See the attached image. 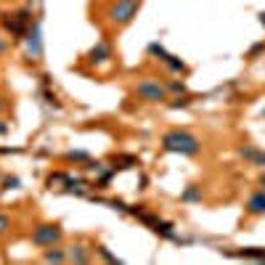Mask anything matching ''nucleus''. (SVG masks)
I'll list each match as a JSON object with an SVG mask.
<instances>
[{"label": "nucleus", "mask_w": 265, "mask_h": 265, "mask_svg": "<svg viewBox=\"0 0 265 265\" xmlns=\"http://www.w3.org/2000/svg\"><path fill=\"white\" fill-rule=\"evenodd\" d=\"M3 109H8V98H0V112H3Z\"/></svg>", "instance_id": "obj_15"}, {"label": "nucleus", "mask_w": 265, "mask_h": 265, "mask_svg": "<svg viewBox=\"0 0 265 265\" xmlns=\"http://www.w3.org/2000/svg\"><path fill=\"white\" fill-rule=\"evenodd\" d=\"M0 122H3V120H0ZM5 133H8V125H0V135H5Z\"/></svg>", "instance_id": "obj_16"}, {"label": "nucleus", "mask_w": 265, "mask_h": 265, "mask_svg": "<svg viewBox=\"0 0 265 265\" xmlns=\"http://www.w3.org/2000/svg\"><path fill=\"white\" fill-rule=\"evenodd\" d=\"M43 260H45V263H50V260H53V263H64V260H67V255H64V252H59V249H53V252H45Z\"/></svg>", "instance_id": "obj_9"}, {"label": "nucleus", "mask_w": 265, "mask_h": 265, "mask_svg": "<svg viewBox=\"0 0 265 265\" xmlns=\"http://www.w3.org/2000/svg\"><path fill=\"white\" fill-rule=\"evenodd\" d=\"M82 249H85V247H82V244H77V247H72V255H69V257L77 260V263H88L90 260V252H82Z\"/></svg>", "instance_id": "obj_8"}, {"label": "nucleus", "mask_w": 265, "mask_h": 265, "mask_svg": "<svg viewBox=\"0 0 265 265\" xmlns=\"http://www.w3.org/2000/svg\"><path fill=\"white\" fill-rule=\"evenodd\" d=\"M112 56V48H109V43H98V48H93L88 53V61L90 64H101L103 59H109Z\"/></svg>", "instance_id": "obj_6"}, {"label": "nucleus", "mask_w": 265, "mask_h": 265, "mask_svg": "<svg viewBox=\"0 0 265 265\" xmlns=\"http://www.w3.org/2000/svg\"><path fill=\"white\" fill-rule=\"evenodd\" d=\"M186 103H189V98H175V101L170 103V106H172V109H178V106H186Z\"/></svg>", "instance_id": "obj_12"}, {"label": "nucleus", "mask_w": 265, "mask_h": 265, "mask_svg": "<svg viewBox=\"0 0 265 265\" xmlns=\"http://www.w3.org/2000/svg\"><path fill=\"white\" fill-rule=\"evenodd\" d=\"M162 148L165 151H178V154H186V157H193V154H199V144L196 135L186 133V130H170L162 135Z\"/></svg>", "instance_id": "obj_1"}, {"label": "nucleus", "mask_w": 265, "mask_h": 265, "mask_svg": "<svg viewBox=\"0 0 265 265\" xmlns=\"http://www.w3.org/2000/svg\"><path fill=\"white\" fill-rule=\"evenodd\" d=\"M61 239H64V231H61V225H56V223H43L32 231V241H35L37 247H53Z\"/></svg>", "instance_id": "obj_4"}, {"label": "nucleus", "mask_w": 265, "mask_h": 265, "mask_svg": "<svg viewBox=\"0 0 265 265\" xmlns=\"http://www.w3.org/2000/svg\"><path fill=\"white\" fill-rule=\"evenodd\" d=\"M183 199H186V202H191V199H196V189H189V191L183 193Z\"/></svg>", "instance_id": "obj_11"}, {"label": "nucleus", "mask_w": 265, "mask_h": 265, "mask_svg": "<svg viewBox=\"0 0 265 265\" xmlns=\"http://www.w3.org/2000/svg\"><path fill=\"white\" fill-rule=\"evenodd\" d=\"M5 225H8V217H5V215H0V234L5 231Z\"/></svg>", "instance_id": "obj_14"}, {"label": "nucleus", "mask_w": 265, "mask_h": 265, "mask_svg": "<svg viewBox=\"0 0 265 265\" xmlns=\"http://www.w3.org/2000/svg\"><path fill=\"white\" fill-rule=\"evenodd\" d=\"M247 212H249V215H263V212H265V191H257L255 196L249 199Z\"/></svg>", "instance_id": "obj_5"}, {"label": "nucleus", "mask_w": 265, "mask_h": 265, "mask_svg": "<svg viewBox=\"0 0 265 265\" xmlns=\"http://www.w3.org/2000/svg\"><path fill=\"white\" fill-rule=\"evenodd\" d=\"M241 157H247L249 162H255V165H265V154L257 151V148H252V146H244L241 148Z\"/></svg>", "instance_id": "obj_7"}, {"label": "nucleus", "mask_w": 265, "mask_h": 265, "mask_svg": "<svg viewBox=\"0 0 265 265\" xmlns=\"http://www.w3.org/2000/svg\"><path fill=\"white\" fill-rule=\"evenodd\" d=\"M260 22H263V24H265V14H260Z\"/></svg>", "instance_id": "obj_17"}, {"label": "nucleus", "mask_w": 265, "mask_h": 265, "mask_svg": "<svg viewBox=\"0 0 265 265\" xmlns=\"http://www.w3.org/2000/svg\"><path fill=\"white\" fill-rule=\"evenodd\" d=\"M8 45H11V43H8V37H3V35H0V56H3L5 50H8Z\"/></svg>", "instance_id": "obj_10"}, {"label": "nucleus", "mask_w": 265, "mask_h": 265, "mask_svg": "<svg viewBox=\"0 0 265 265\" xmlns=\"http://www.w3.org/2000/svg\"><path fill=\"white\" fill-rule=\"evenodd\" d=\"M135 11H138V3H133V0H109V3L103 5V16H106V22L114 24V27L130 24Z\"/></svg>", "instance_id": "obj_2"}, {"label": "nucleus", "mask_w": 265, "mask_h": 265, "mask_svg": "<svg viewBox=\"0 0 265 265\" xmlns=\"http://www.w3.org/2000/svg\"><path fill=\"white\" fill-rule=\"evenodd\" d=\"M170 90H180V93H183V90H186V85H183V82H172V85H170Z\"/></svg>", "instance_id": "obj_13"}, {"label": "nucleus", "mask_w": 265, "mask_h": 265, "mask_svg": "<svg viewBox=\"0 0 265 265\" xmlns=\"http://www.w3.org/2000/svg\"><path fill=\"white\" fill-rule=\"evenodd\" d=\"M133 93L138 96L141 101H146V103H162V101H167V88L159 85L157 80H141L138 85H135Z\"/></svg>", "instance_id": "obj_3"}, {"label": "nucleus", "mask_w": 265, "mask_h": 265, "mask_svg": "<svg viewBox=\"0 0 265 265\" xmlns=\"http://www.w3.org/2000/svg\"><path fill=\"white\" fill-rule=\"evenodd\" d=\"M133 3H138V0H133Z\"/></svg>", "instance_id": "obj_18"}]
</instances>
